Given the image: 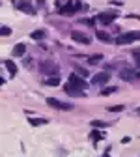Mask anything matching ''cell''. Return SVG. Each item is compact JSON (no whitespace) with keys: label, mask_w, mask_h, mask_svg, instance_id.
<instances>
[{"label":"cell","mask_w":140,"mask_h":157,"mask_svg":"<svg viewBox=\"0 0 140 157\" xmlns=\"http://www.w3.org/2000/svg\"><path fill=\"white\" fill-rule=\"evenodd\" d=\"M39 69H41V73H43V75H52V77H58V66H56L54 62H51V60L41 62V64H39Z\"/></svg>","instance_id":"obj_4"},{"label":"cell","mask_w":140,"mask_h":157,"mask_svg":"<svg viewBox=\"0 0 140 157\" xmlns=\"http://www.w3.org/2000/svg\"><path fill=\"white\" fill-rule=\"evenodd\" d=\"M90 139H92L93 142H97V140H103V139H105V133H103V131H99V129H93V131L90 133Z\"/></svg>","instance_id":"obj_13"},{"label":"cell","mask_w":140,"mask_h":157,"mask_svg":"<svg viewBox=\"0 0 140 157\" xmlns=\"http://www.w3.org/2000/svg\"><path fill=\"white\" fill-rule=\"evenodd\" d=\"M71 86H75V88H78V90H82V92H86L88 90V82H86V78H82L81 75H77V73H71L69 75V81H67Z\"/></svg>","instance_id":"obj_2"},{"label":"cell","mask_w":140,"mask_h":157,"mask_svg":"<svg viewBox=\"0 0 140 157\" xmlns=\"http://www.w3.org/2000/svg\"><path fill=\"white\" fill-rule=\"evenodd\" d=\"M116 92H118L116 86H107V88L101 90V95H110V94H116Z\"/></svg>","instance_id":"obj_20"},{"label":"cell","mask_w":140,"mask_h":157,"mask_svg":"<svg viewBox=\"0 0 140 157\" xmlns=\"http://www.w3.org/2000/svg\"><path fill=\"white\" fill-rule=\"evenodd\" d=\"M64 92H66L67 95H75V97H84V94H86V92H82V90H78V88L71 86L69 82L64 84Z\"/></svg>","instance_id":"obj_9"},{"label":"cell","mask_w":140,"mask_h":157,"mask_svg":"<svg viewBox=\"0 0 140 157\" xmlns=\"http://www.w3.org/2000/svg\"><path fill=\"white\" fill-rule=\"evenodd\" d=\"M30 125H45V124H49V120L47 118H30Z\"/></svg>","instance_id":"obj_16"},{"label":"cell","mask_w":140,"mask_h":157,"mask_svg":"<svg viewBox=\"0 0 140 157\" xmlns=\"http://www.w3.org/2000/svg\"><path fill=\"white\" fill-rule=\"evenodd\" d=\"M138 77V73H134L131 67H123L122 71H119V78H123V81H127V82H131V81H134V78Z\"/></svg>","instance_id":"obj_8"},{"label":"cell","mask_w":140,"mask_h":157,"mask_svg":"<svg viewBox=\"0 0 140 157\" xmlns=\"http://www.w3.org/2000/svg\"><path fill=\"white\" fill-rule=\"evenodd\" d=\"M45 36H47V32H45V30H34V32L30 34V37H32V39H36V41H39V39H45Z\"/></svg>","instance_id":"obj_15"},{"label":"cell","mask_w":140,"mask_h":157,"mask_svg":"<svg viewBox=\"0 0 140 157\" xmlns=\"http://www.w3.org/2000/svg\"><path fill=\"white\" fill-rule=\"evenodd\" d=\"M90 125H92V127H95V129H103V127H107L108 124H107V122H101V120H92V122H90Z\"/></svg>","instance_id":"obj_18"},{"label":"cell","mask_w":140,"mask_h":157,"mask_svg":"<svg viewBox=\"0 0 140 157\" xmlns=\"http://www.w3.org/2000/svg\"><path fill=\"white\" fill-rule=\"evenodd\" d=\"M131 142V136H123V139H122V144H129Z\"/></svg>","instance_id":"obj_26"},{"label":"cell","mask_w":140,"mask_h":157,"mask_svg":"<svg viewBox=\"0 0 140 157\" xmlns=\"http://www.w3.org/2000/svg\"><path fill=\"white\" fill-rule=\"evenodd\" d=\"M138 112H140V107H138Z\"/></svg>","instance_id":"obj_27"},{"label":"cell","mask_w":140,"mask_h":157,"mask_svg":"<svg viewBox=\"0 0 140 157\" xmlns=\"http://www.w3.org/2000/svg\"><path fill=\"white\" fill-rule=\"evenodd\" d=\"M133 58H134V62L140 66V49H134L133 51Z\"/></svg>","instance_id":"obj_23"},{"label":"cell","mask_w":140,"mask_h":157,"mask_svg":"<svg viewBox=\"0 0 140 157\" xmlns=\"http://www.w3.org/2000/svg\"><path fill=\"white\" fill-rule=\"evenodd\" d=\"M71 39H73V41H77V43H82V45H90L92 43V37L86 36L84 32H78V30H73L71 32Z\"/></svg>","instance_id":"obj_6"},{"label":"cell","mask_w":140,"mask_h":157,"mask_svg":"<svg viewBox=\"0 0 140 157\" xmlns=\"http://www.w3.org/2000/svg\"><path fill=\"white\" fill-rule=\"evenodd\" d=\"M47 105L52 107V109H58V110H73V105L71 103L60 101V99H56V97H47Z\"/></svg>","instance_id":"obj_3"},{"label":"cell","mask_w":140,"mask_h":157,"mask_svg":"<svg viewBox=\"0 0 140 157\" xmlns=\"http://www.w3.org/2000/svg\"><path fill=\"white\" fill-rule=\"evenodd\" d=\"M116 19H118V11H103L97 15V21L101 25H112Z\"/></svg>","instance_id":"obj_5"},{"label":"cell","mask_w":140,"mask_h":157,"mask_svg":"<svg viewBox=\"0 0 140 157\" xmlns=\"http://www.w3.org/2000/svg\"><path fill=\"white\" fill-rule=\"evenodd\" d=\"M19 10H21V11H26V13H30V15L36 13V10L30 6V0H23V2H19Z\"/></svg>","instance_id":"obj_10"},{"label":"cell","mask_w":140,"mask_h":157,"mask_svg":"<svg viewBox=\"0 0 140 157\" xmlns=\"http://www.w3.org/2000/svg\"><path fill=\"white\" fill-rule=\"evenodd\" d=\"M0 34L6 37V36H9V34H11V28H9V26H2V28H0Z\"/></svg>","instance_id":"obj_24"},{"label":"cell","mask_w":140,"mask_h":157,"mask_svg":"<svg viewBox=\"0 0 140 157\" xmlns=\"http://www.w3.org/2000/svg\"><path fill=\"white\" fill-rule=\"evenodd\" d=\"M95 36H97L99 41H105V43H110V41H112L110 36H108L107 32H103V30H97V32H95Z\"/></svg>","instance_id":"obj_14"},{"label":"cell","mask_w":140,"mask_h":157,"mask_svg":"<svg viewBox=\"0 0 140 157\" xmlns=\"http://www.w3.org/2000/svg\"><path fill=\"white\" fill-rule=\"evenodd\" d=\"M75 69H77V75H81V77H88V71H86L84 67H81V66H75Z\"/></svg>","instance_id":"obj_22"},{"label":"cell","mask_w":140,"mask_h":157,"mask_svg":"<svg viewBox=\"0 0 140 157\" xmlns=\"http://www.w3.org/2000/svg\"><path fill=\"white\" fill-rule=\"evenodd\" d=\"M101 60H103V54H92V56H88V64H92V66L99 64Z\"/></svg>","instance_id":"obj_17"},{"label":"cell","mask_w":140,"mask_h":157,"mask_svg":"<svg viewBox=\"0 0 140 157\" xmlns=\"http://www.w3.org/2000/svg\"><path fill=\"white\" fill-rule=\"evenodd\" d=\"M45 84H47V86H58V84H60V78H58V77H49L47 81H45Z\"/></svg>","instance_id":"obj_19"},{"label":"cell","mask_w":140,"mask_h":157,"mask_svg":"<svg viewBox=\"0 0 140 157\" xmlns=\"http://www.w3.org/2000/svg\"><path fill=\"white\" fill-rule=\"evenodd\" d=\"M108 81H110V73H107V71L97 73V75H93V78H92V82L97 84V86H105Z\"/></svg>","instance_id":"obj_7"},{"label":"cell","mask_w":140,"mask_h":157,"mask_svg":"<svg viewBox=\"0 0 140 157\" xmlns=\"http://www.w3.org/2000/svg\"><path fill=\"white\" fill-rule=\"evenodd\" d=\"M4 66H6V69H8V73H9L11 77L17 75V66H15L13 60H4Z\"/></svg>","instance_id":"obj_12"},{"label":"cell","mask_w":140,"mask_h":157,"mask_svg":"<svg viewBox=\"0 0 140 157\" xmlns=\"http://www.w3.org/2000/svg\"><path fill=\"white\" fill-rule=\"evenodd\" d=\"M125 109V105H112V107H108V112H122Z\"/></svg>","instance_id":"obj_21"},{"label":"cell","mask_w":140,"mask_h":157,"mask_svg":"<svg viewBox=\"0 0 140 157\" xmlns=\"http://www.w3.org/2000/svg\"><path fill=\"white\" fill-rule=\"evenodd\" d=\"M81 23H82V25H88V26H92V25H93V19H81Z\"/></svg>","instance_id":"obj_25"},{"label":"cell","mask_w":140,"mask_h":157,"mask_svg":"<svg viewBox=\"0 0 140 157\" xmlns=\"http://www.w3.org/2000/svg\"><path fill=\"white\" fill-rule=\"evenodd\" d=\"M25 52H26V45H25V43H17V45L13 47V51H11L13 56H23Z\"/></svg>","instance_id":"obj_11"},{"label":"cell","mask_w":140,"mask_h":157,"mask_svg":"<svg viewBox=\"0 0 140 157\" xmlns=\"http://www.w3.org/2000/svg\"><path fill=\"white\" fill-rule=\"evenodd\" d=\"M138 39H140V30H131V32H125V34H119L114 39V43L116 45H129L133 41H138Z\"/></svg>","instance_id":"obj_1"},{"label":"cell","mask_w":140,"mask_h":157,"mask_svg":"<svg viewBox=\"0 0 140 157\" xmlns=\"http://www.w3.org/2000/svg\"><path fill=\"white\" fill-rule=\"evenodd\" d=\"M138 77H140V71H138Z\"/></svg>","instance_id":"obj_28"}]
</instances>
